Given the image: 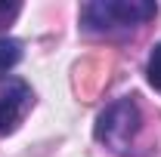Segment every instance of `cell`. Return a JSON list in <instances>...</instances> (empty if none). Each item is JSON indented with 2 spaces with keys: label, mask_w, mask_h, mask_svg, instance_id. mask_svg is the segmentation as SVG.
<instances>
[{
  "label": "cell",
  "mask_w": 161,
  "mask_h": 157,
  "mask_svg": "<svg viewBox=\"0 0 161 157\" xmlns=\"http://www.w3.org/2000/svg\"><path fill=\"white\" fill-rule=\"evenodd\" d=\"M31 105H34L31 86L25 80H9L6 89L0 93V136L13 133L22 120H25V114L31 111Z\"/></svg>",
  "instance_id": "obj_3"
},
{
  "label": "cell",
  "mask_w": 161,
  "mask_h": 157,
  "mask_svg": "<svg viewBox=\"0 0 161 157\" xmlns=\"http://www.w3.org/2000/svg\"><path fill=\"white\" fill-rule=\"evenodd\" d=\"M158 16V3L152 0H90L80 6V28L90 34L130 31Z\"/></svg>",
  "instance_id": "obj_1"
},
{
  "label": "cell",
  "mask_w": 161,
  "mask_h": 157,
  "mask_svg": "<svg viewBox=\"0 0 161 157\" xmlns=\"http://www.w3.org/2000/svg\"><path fill=\"white\" fill-rule=\"evenodd\" d=\"M19 62H22V43L13 37H3L0 40V77L9 74Z\"/></svg>",
  "instance_id": "obj_4"
},
{
  "label": "cell",
  "mask_w": 161,
  "mask_h": 157,
  "mask_svg": "<svg viewBox=\"0 0 161 157\" xmlns=\"http://www.w3.org/2000/svg\"><path fill=\"white\" fill-rule=\"evenodd\" d=\"M140 105L133 96H124L118 102H112L99 117H96V139H99L105 148L118 151V154H127L130 151V142L140 133Z\"/></svg>",
  "instance_id": "obj_2"
},
{
  "label": "cell",
  "mask_w": 161,
  "mask_h": 157,
  "mask_svg": "<svg viewBox=\"0 0 161 157\" xmlns=\"http://www.w3.org/2000/svg\"><path fill=\"white\" fill-rule=\"evenodd\" d=\"M19 3H6V0H0V28H6V25H9V22L16 19V16H19Z\"/></svg>",
  "instance_id": "obj_6"
},
{
  "label": "cell",
  "mask_w": 161,
  "mask_h": 157,
  "mask_svg": "<svg viewBox=\"0 0 161 157\" xmlns=\"http://www.w3.org/2000/svg\"><path fill=\"white\" fill-rule=\"evenodd\" d=\"M146 74H149V83L155 86L161 93V43L152 49V56H149V65H146Z\"/></svg>",
  "instance_id": "obj_5"
}]
</instances>
